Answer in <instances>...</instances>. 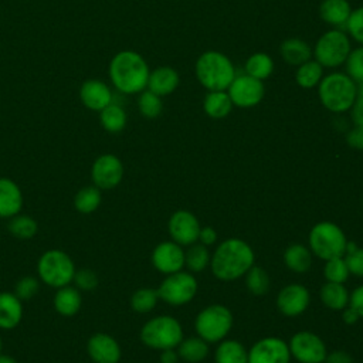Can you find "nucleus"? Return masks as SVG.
Returning a JSON list of instances; mask_svg holds the SVG:
<instances>
[{
	"label": "nucleus",
	"mask_w": 363,
	"mask_h": 363,
	"mask_svg": "<svg viewBox=\"0 0 363 363\" xmlns=\"http://www.w3.org/2000/svg\"><path fill=\"white\" fill-rule=\"evenodd\" d=\"M149 65L136 51L123 50L116 52L108 67V75L113 88L125 95L140 94L147 86Z\"/></svg>",
	"instance_id": "1"
},
{
	"label": "nucleus",
	"mask_w": 363,
	"mask_h": 363,
	"mask_svg": "<svg viewBox=\"0 0 363 363\" xmlns=\"http://www.w3.org/2000/svg\"><path fill=\"white\" fill-rule=\"evenodd\" d=\"M254 265L252 248L240 238L223 241L211 254L210 267L213 275L220 281L241 278Z\"/></svg>",
	"instance_id": "2"
},
{
	"label": "nucleus",
	"mask_w": 363,
	"mask_h": 363,
	"mask_svg": "<svg viewBox=\"0 0 363 363\" xmlns=\"http://www.w3.org/2000/svg\"><path fill=\"white\" fill-rule=\"evenodd\" d=\"M194 72L200 85L207 91H227L237 75L230 57L216 50L200 54Z\"/></svg>",
	"instance_id": "3"
},
{
	"label": "nucleus",
	"mask_w": 363,
	"mask_h": 363,
	"mask_svg": "<svg viewBox=\"0 0 363 363\" xmlns=\"http://www.w3.org/2000/svg\"><path fill=\"white\" fill-rule=\"evenodd\" d=\"M320 104L333 113L350 111L357 96V84L346 72H330L323 75L318 85Z\"/></svg>",
	"instance_id": "4"
},
{
	"label": "nucleus",
	"mask_w": 363,
	"mask_h": 363,
	"mask_svg": "<svg viewBox=\"0 0 363 363\" xmlns=\"http://www.w3.org/2000/svg\"><path fill=\"white\" fill-rule=\"evenodd\" d=\"M308 242L313 255L328 261L345 255L347 238L335 223L320 221L312 227Z\"/></svg>",
	"instance_id": "5"
},
{
	"label": "nucleus",
	"mask_w": 363,
	"mask_h": 363,
	"mask_svg": "<svg viewBox=\"0 0 363 363\" xmlns=\"http://www.w3.org/2000/svg\"><path fill=\"white\" fill-rule=\"evenodd\" d=\"M140 340L150 349H174L183 340V329L176 318L160 315L142 326Z\"/></svg>",
	"instance_id": "6"
},
{
	"label": "nucleus",
	"mask_w": 363,
	"mask_h": 363,
	"mask_svg": "<svg viewBox=\"0 0 363 363\" xmlns=\"http://www.w3.org/2000/svg\"><path fill=\"white\" fill-rule=\"evenodd\" d=\"M233 313L224 305H210L204 308L194 320L196 333L207 343L221 342L233 328Z\"/></svg>",
	"instance_id": "7"
},
{
	"label": "nucleus",
	"mask_w": 363,
	"mask_h": 363,
	"mask_svg": "<svg viewBox=\"0 0 363 363\" xmlns=\"http://www.w3.org/2000/svg\"><path fill=\"white\" fill-rule=\"evenodd\" d=\"M350 50L349 35L340 28H332L318 38L312 54L323 68H337L345 64Z\"/></svg>",
	"instance_id": "8"
},
{
	"label": "nucleus",
	"mask_w": 363,
	"mask_h": 363,
	"mask_svg": "<svg viewBox=\"0 0 363 363\" xmlns=\"http://www.w3.org/2000/svg\"><path fill=\"white\" fill-rule=\"evenodd\" d=\"M37 271L43 282L58 289L69 285L74 279L75 267L67 252L61 250H48L40 257Z\"/></svg>",
	"instance_id": "9"
},
{
	"label": "nucleus",
	"mask_w": 363,
	"mask_h": 363,
	"mask_svg": "<svg viewBox=\"0 0 363 363\" xmlns=\"http://www.w3.org/2000/svg\"><path fill=\"white\" fill-rule=\"evenodd\" d=\"M197 286V279L190 272L177 271L169 274L156 291L159 299L172 306H180L189 303L196 296Z\"/></svg>",
	"instance_id": "10"
},
{
	"label": "nucleus",
	"mask_w": 363,
	"mask_h": 363,
	"mask_svg": "<svg viewBox=\"0 0 363 363\" xmlns=\"http://www.w3.org/2000/svg\"><path fill=\"white\" fill-rule=\"evenodd\" d=\"M227 92L234 106L252 108L262 101L265 95V86L264 81L257 79L248 74H240L235 75L227 88Z\"/></svg>",
	"instance_id": "11"
},
{
	"label": "nucleus",
	"mask_w": 363,
	"mask_h": 363,
	"mask_svg": "<svg viewBox=\"0 0 363 363\" xmlns=\"http://www.w3.org/2000/svg\"><path fill=\"white\" fill-rule=\"evenodd\" d=\"M288 346L291 357H295L299 363H323L328 354L323 340L309 330L296 332Z\"/></svg>",
	"instance_id": "12"
},
{
	"label": "nucleus",
	"mask_w": 363,
	"mask_h": 363,
	"mask_svg": "<svg viewBox=\"0 0 363 363\" xmlns=\"http://www.w3.org/2000/svg\"><path fill=\"white\" fill-rule=\"evenodd\" d=\"M91 177L94 186L101 190H111L116 187L123 177V164L121 159L112 153L101 155L95 159L91 167Z\"/></svg>",
	"instance_id": "13"
},
{
	"label": "nucleus",
	"mask_w": 363,
	"mask_h": 363,
	"mask_svg": "<svg viewBox=\"0 0 363 363\" xmlns=\"http://www.w3.org/2000/svg\"><path fill=\"white\" fill-rule=\"evenodd\" d=\"M289 360L288 343L275 336L259 339L248 350V363H289Z\"/></svg>",
	"instance_id": "14"
},
{
	"label": "nucleus",
	"mask_w": 363,
	"mask_h": 363,
	"mask_svg": "<svg viewBox=\"0 0 363 363\" xmlns=\"http://www.w3.org/2000/svg\"><path fill=\"white\" fill-rule=\"evenodd\" d=\"M200 224L197 217L187 210H177L169 220V234L179 245H191L199 241Z\"/></svg>",
	"instance_id": "15"
},
{
	"label": "nucleus",
	"mask_w": 363,
	"mask_h": 363,
	"mask_svg": "<svg viewBox=\"0 0 363 363\" xmlns=\"http://www.w3.org/2000/svg\"><path fill=\"white\" fill-rule=\"evenodd\" d=\"M152 264L162 274H173L184 267V251L174 241L157 244L152 252Z\"/></svg>",
	"instance_id": "16"
},
{
	"label": "nucleus",
	"mask_w": 363,
	"mask_h": 363,
	"mask_svg": "<svg viewBox=\"0 0 363 363\" xmlns=\"http://www.w3.org/2000/svg\"><path fill=\"white\" fill-rule=\"evenodd\" d=\"M309 301V291L303 285L289 284L279 291L277 296V306L282 315L294 318L306 311Z\"/></svg>",
	"instance_id": "17"
},
{
	"label": "nucleus",
	"mask_w": 363,
	"mask_h": 363,
	"mask_svg": "<svg viewBox=\"0 0 363 363\" xmlns=\"http://www.w3.org/2000/svg\"><path fill=\"white\" fill-rule=\"evenodd\" d=\"M78 95L82 105L95 112L102 111L105 106L113 102V95L111 88L104 81L96 78L84 81L79 86Z\"/></svg>",
	"instance_id": "18"
},
{
	"label": "nucleus",
	"mask_w": 363,
	"mask_h": 363,
	"mask_svg": "<svg viewBox=\"0 0 363 363\" xmlns=\"http://www.w3.org/2000/svg\"><path fill=\"white\" fill-rule=\"evenodd\" d=\"M86 352L95 363H118L121 360V346L108 333H95L88 339Z\"/></svg>",
	"instance_id": "19"
},
{
	"label": "nucleus",
	"mask_w": 363,
	"mask_h": 363,
	"mask_svg": "<svg viewBox=\"0 0 363 363\" xmlns=\"http://www.w3.org/2000/svg\"><path fill=\"white\" fill-rule=\"evenodd\" d=\"M179 82H180V77L174 68L169 65H160V67H156L153 71H150L146 89L152 91L159 96H166L176 91V88L179 86Z\"/></svg>",
	"instance_id": "20"
},
{
	"label": "nucleus",
	"mask_w": 363,
	"mask_h": 363,
	"mask_svg": "<svg viewBox=\"0 0 363 363\" xmlns=\"http://www.w3.org/2000/svg\"><path fill=\"white\" fill-rule=\"evenodd\" d=\"M23 207V193L20 187L7 177H0V218H11Z\"/></svg>",
	"instance_id": "21"
},
{
	"label": "nucleus",
	"mask_w": 363,
	"mask_h": 363,
	"mask_svg": "<svg viewBox=\"0 0 363 363\" xmlns=\"http://www.w3.org/2000/svg\"><path fill=\"white\" fill-rule=\"evenodd\" d=\"M350 13L352 7L347 0H323L319 6L320 18L335 28L345 26Z\"/></svg>",
	"instance_id": "22"
},
{
	"label": "nucleus",
	"mask_w": 363,
	"mask_h": 363,
	"mask_svg": "<svg viewBox=\"0 0 363 363\" xmlns=\"http://www.w3.org/2000/svg\"><path fill=\"white\" fill-rule=\"evenodd\" d=\"M279 54L286 64L298 67L312 58V48L305 40L292 37L281 43Z\"/></svg>",
	"instance_id": "23"
},
{
	"label": "nucleus",
	"mask_w": 363,
	"mask_h": 363,
	"mask_svg": "<svg viewBox=\"0 0 363 363\" xmlns=\"http://www.w3.org/2000/svg\"><path fill=\"white\" fill-rule=\"evenodd\" d=\"M23 318V303L11 292H0V328L13 329Z\"/></svg>",
	"instance_id": "24"
},
{
	"label": "nucleus",
	"mask_w": 363,
	"mask_h": 363,
	"mask_svg": "<svg viewBox=\"0 0 363 363\" xmlns=\"http://www.w3.org/2000/svg\"><path fill=\"white\" fill-rule=\"evenodd\" d=\"M233 102L227 91H208L203 101V109L213 119H223L233 111Z\"/></svg>",
	"instance_id": "25"
},
{
	"label": "nucleus",
	"mask_w": 363,
	"mask_h": 363,
	"mask_svg": "<svg viewBox=\"0 0 363 363\" xmlns=\"http://www.w3.org/2000/svg\"><path fill=\"white\" fill-rule=\"evenodd\" d=\"M54 308L62 316H72L81 308L79 289L71 285L58 288L54 295Z\"/></svg>",
	"instance_id": "26"
},
{
	"label": "nucleus",
	"mask_w": 363,
	"mask_h": 363,
	"mask_svg": "<svg viewBox=\"0 0 363 363\" xmlns=\"http://www.w3.org/2000/svg\"><path fill=\"white\" fill-rule=\"evenodd\" d=\"M216 363H248V352L238 340H221L214 352Z\"/></svg>",
	"instance_id": "27"
},
{
	"label": "nucleus",
	"mask_w": 363,
	"mask_h": 363,
	"mask_svg": "<svg viewBox=\"0 0 363 363\" xmlns=\"http://www.w3.org/2000/svg\"><path fill=\"white\" fill-rule=\"evenodd\" d=\"M320 301L325 306L333 311H342L349 305V292L343 284L326 282L319 291Z\"/></svg>",
	"instance_id": "28"
},
{
	"label": "nucleus",
	"mask_w": 363,
	"mask_h": 363,
	"mask_svg": "<svg viewBox=\"0 0 363 363\" xmlns=\"http://www.w3.org/2000/svg\"><path fill=\"white\" fill-rule=\"evenodd\" d=\"M284 262L294 272H306L312 265V251L302 244H291L284 252Z\"/></svg>",
	"instance_id": "29"
},
{
	"label": "nucleus",
	"mask_w": 363,
	"mask_h": 363,
	"mask_svg": "<svg viewBox=\"0 0 363 363\" xmlns=\"http://www.w3.org/2000/svg\"><path fill=\"white\" fill-rule=\"evenodd\" d=\"M126 121L128 116L125 109L116 102H112L102 111H99V122L102 128L109 133H118L123 130L126 126Z\"/></svg>",
	"instance_id": "30"
},
{
	"label": "nucleus",
	"mask_w": 363,
	"mask_h": 363,
	"mask_svg": "<svg viewBox=\"0 0 363 363\" xmlns=\"http://www.w3.org/2000/svg\"><path fill=\"white\" fill-rule=\"evenodd\" d=\"M177 354L180 359L190 363L201 362L208 354V343L200 336L187 337L179 343Z\"/></svg>",
	"instance_id": "31"
},
{
	"label": "nucleus",
	"mask_w": 363,
	"mask_h": 363,
	"mask_svg": "<svg viewBox=\"0 0 363 363\" xmlns=\"http://www.w3.org/2000/svg\"><path fill=\"white\" fill-rule=\"evenodd\" d=\"M322 78H323V67L316 60H312V58L298 65L295 72V82L305 89L318 86Z\"/></svg>",
	"instance_id": "32"
},
{
	"label": "nucleus",
	"mask_w": 363,
	"mask_h": 363,
	"mask_svg": "<svg viewBox=\"0 0 363 363\" xmlns=\"http://www.w3.org/2000/svg\"><path fill=\"white\" fill-rule=\"evenodd\" d=\"M274 60L267 52H254L247 58L244 64L245 74L261 81L271 77V74L274 72Z\"/></svg>",
	"instance_id": "33"
},
{
	"label": "nucleus",
	"mask_w": 363,
	"mask_h": 363,
	"mask_svg": "<svg viewBox=\"0 0 363 363\" xmlns=\"http://www.w3.org/2000/svg\"><path fill=\"white\" fill-rule=\"evenodd\" d=\"M101 201V189H98L96 186H86L77 191L74 197V207L82 214H91L99 207Z\"/></svg>",
	"instance_id": "34"
},
{
	"label": "nucleus",
	"mask_w": 363,
	"mask_h": 363,
	"mask_svg": "<svg viewBox=\"0 0 363 363\" xmlns=\"http://www.w3.org/2000/svg\"><path fill=\"white\" fill-rule=\"evenodd\" d=\"M210 259H211V254L207 250V247L203 245L201 242L200 244L194 242L189 245L187 251L184 252V265L193 272H200L206 269L210 264Z\"/></svg>",
	"instance_id": "35"
},
{
	"label": "nucleus",
	"mask_w": 363,
	"mask_h": 363,
	"mask_svg": "<svg viewBox=\"0 0 363 363\" xmlns=\"http://www.w3.org/2000/svg\"><path fill=\"white\" fill-rule=\"evenodd\" d=\"M9 231L20 238V240H28L37 234V221L26 214H16L9 221Z\"/></svg>",
	"instance_id": "36"
},
{
	"label": "nucleus",
	"mask_w": 363,
	"mask_h": 363,
	"mask_svg": "<svg viewBox=\"0 0 363 363\" xmlns=\"http://www.w3.org/2000/svg\"><path fill=\"white\" fill-rule=\"evenodd\" d=\"M138 109L140 115L147 119L157 118L163 111L162 96L153 94L149 89H143L138 98Z\"/></svg>",
	"instance_id": "37"
},
{
	"label": "nucleus",
	"mask_w": 363,
	"mask_h": 363,
	"mask_svg": "<svg viewBox=\"0 0 363 363\" xmlns=\"http://www.w3.org/2000/svg\"><path fill=\"white\" fill-rule=\"evenodd\" d=\"M245 285L251 294L264 295L265 292H268L269 288V278L267 271L261 267L252 265L245 272Z\"/></svg>",
	"instance_id": "38"
},
{
	"label": "nucleus",
	"mask_w": 363,
	"mask_h": 363,
	"mask_svg": "<svg viewBox=\"0 0 363 363\" xmlns=\"http://www.w3.org/2000/svg\"><path fill=\"white\" fill-rule=\"evenodd\" d=\"M157 299V291L152 288H140L133 292L130 298V306L138 313H147L156 306Z\"/></svg>",
	"instance_id": "39"
},
{
	"label": "nucleus",
	"mask_w": 363,
	"mask_h": 363,
	"mask_svg": "<svg viewBox=\"0 0 363 363\" xmlns=\"http://www.w3.org/2000/svg\"><path fill=\"white\" fill-rule=\"evenodd\" d=\"M349 269L345 262L343 257L332 258L326 261V265L323 268V275L328 282H336V284H345L349 278Z\"/></svg>",
	"instance_id": "40"
},
{
	"label": "nucleus",
	"mask_w": 363,
	"mask_h": 363,
	"mask_svg": "<svg viewBox=\"0 0 363 363\" xmlns=\"http://www.w3.org/2000/svg\"><path fill=\"white\" fill-rule=\"evenodd\" d=\"M346 74L356 82L362 84L363 82V45L350 50L346 61Z\"/></svg>",
	"instance_id": "41"
},
{
	"label": "nucleus",
	"mask_w": 363,
	"mask_h": 363,
	"mask_svg": "<svg viewBox=\"0 0 363 363\" xmlns=\"http://www.w3.org/2000/svg\"><path fill=\"white\" fill-rule=\"evenodd\" d=\"M343 258L350 274L363 277V248H359L354 242L347 241Z\"/></svg>",
	"instance_id": "42"
},
{
	"label": "nucleus",
	"mask_w": 363,
	"mask_h": 363,
	"mask_svg": "<svg viewBox=\"0 0 363 363\" xmlns=\"http://www.w3.org/2000/svg\"><path fill=\"white\" fill-rule=\"evenodd\" d=\"M345 27L347 35L352 37L360 45H363V6L352 10Z\"/></svg>",
	"instance_id": "43"
},
{
	"label": "nucleus",
	"mask_w": 363,
	"mask_h": 363,
	"mask_svg": "<svg viewBox=\"0 0 363 363\" xmlns=\"http://www.w3.org/2000/svg\"><path fill=\"white\" fill-rule=\"evenodd\" d=\"M40 284L37 281V278L27 275L18 279V282L16 284L14 288V295L23 302V301H28L31 299L37 292H38Z\"/></svg>",
	"instance_id": "44"
},
{
	"label": "nucleus",
	"mask_w": 363,
	"mask_h": 363,
	"mask_svg": "<svg viewBox=\"0 0 363 363\" xmlns=\"http://www.w3.org/2000/svg\"><path fill=\"white\" fill-rule=\"evenodd\" d=\"M72 281L77 285L75 288H78L81 291H92V289H95L98 286V277L91 269L75 271Z\"/></svg>",
	"instance_id": "45"
},
{
	"label": "nucleus",
	"mask_w": 363,
	"mask_h": 363,
	"mask_svg": "<svg viewBox=\"0 0 363 363\" xmlns=\"http://www.w3.org/2000/svg\"><path fill=\"white\" fill-rule=\"evenodd\" d=\"M350 116L354 125L363 126V82L357 84V96L350 108Z\"/></svg>",
	"instance_id": "46"
},
{
	"label": "nucleus",
	"mask_w": 363,
	"mask_h": 363,
	"mask_svg": "<svg viewBox=\"0 0 363 363\" xmlns=\"http://www.w3.org/2000/svg\"><path fill=\"white\" fill-rule=\"evenodd\" d=\"M346 142L350 147L363 150V126L362 125H354V128L347 132Z\"/></svg>",
	"instance_id": "47"
},
{
	"label": "nucleus",
	"mask_w": 363,
	"mask_h": 363,
	"mask_svg": "<svg viewBox=\"0 0 363 363\" xmlns=\"http://www.w3.org/2000/svg\"><path fill=\"white\" fill-rule=\"evenodd\" d=\"M349 306H352L360 318H363V284L352 291L349 295Z\"/></svg>",
	"instance_id": "48"
},
{
	"label": "nucleus",
	"mask_w": 363,
	"mask_h": 363,
	"mask_svg": "<svg viewBox=\"0 0 363 363\" xmlns=\"http://www.w3.org/2000/svg\"><path fill=\"white\" fill-rule=\"evenodd\" d=\"M323 363H353V359L345 350H335V352L326 354V359Z\"/></svg>",
	"instance_id": "49"
},
{
	"label": "nucleus",
	"mask_w": 363,
	"mask_h": 363,
	"mask_svg": "<svg viewBox=\"0 0 363 363\" xmlns=\"http://www.w3.org/2000/svg\"><path fill=\"white\" fill-rule=\"evenodd\" d=\"M199 241H200L203 245H206V247L214 244V242L217 241V233H216V230L211 228V227H204V228H201V230H200V234H199Z\"/></svg>",
	"instance_id": "50"
},
{
	"label": "nucleus",
	"mask_w": 363,
	"mask_h": 363,
	"mask_svg": "<svg viewBox=\"0 0 363 363\" xmlns=\"http://www.w3.org/2000/svg\"><path fill=\"white\" fill-rule=\"evenodd\" d=\"M360 316L357 315V312L352 308V306H346V308H343L342 309V319H343V322L345 323H347V325H353V323H356L357 322V319H359Z\"/></svg>",
	"instance_id": "51"
},
{
	"label": "nucleus",
	"mask_w": 363,
	"mask_h": 363,
	"mask_svg": "<svg viewBox=\"0 0 363 363\" xmlns=\"http://www.w3.org/2000/svg\"><path fill=\"white\" fill-rule=\"evenodd\" d=\"M179 354L174 352V349H164L160 353V363H177Z\"/></svg>",
	"instance_id": "52"
},
{
	"label": "nucleus",
	"mask_w": 363,
	"mask_h": 363,
	"mask_svg": "<svg viewBox=\"0 0 363 363\" xmlns=\"http://www.w3.org/2000/svg\"><path fill=\"white\" fill-rule=\"evenodd\" d=\"M0 363H17V360L9 354H1L0 353Z\"/></svg>",
	"instance_id": "53"
},
{
	"label": "nucleus",
	"mask_w": 363,
	"mask_h": 363,
	"mask_svg": "<svg viewBox=\"0 0 363 363\" xmlns=\"http://www.w3.org/2000/svg\"><path fill=\"white\" fill-rule=\"evenodd\" d=\"M0 353H1V337H0Z\"/></svg>",
	"instance_id": "54"
}]
</instances>
